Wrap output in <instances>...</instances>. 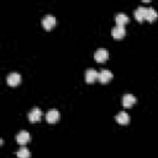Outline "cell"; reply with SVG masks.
<instances>
[{"mask_svg": "<svg viewBox=\"0 0 158 158\" xmlns=\"http://www.w3.org/2000/svg\"><path fill=\"white\" fill-rule=\"evenodd\" d=\"M54 25H56V17H54L53 15H46V16L42 19V26H43L46 30H51Z\"/></svg>", "mask_w": 158, "mask_h": 158, "instance_id": "1", "label": "cell"}, {"mask_svg": "<svg viewBox=\"0 0 158 158\" xmlns=\"http://www.w3.org/2000/svg\"><path fill=\"white\" fill-rule=\"evenodd\" d=\"M6 81L10 86H16L21 81V75L19 73H10L6 78Z\"/></svg>", "mask_w": 158, "mask_h": 158, "instance_id": "2", "label": "cell"}, {"mask_svg": "<svg viewBox=\"0 0 158 158\" xmlns=\"http://www.w3.org/2000/svg\"><path fill=\"white\" fill-rule=\"evenodd\" d=\"M107 56H109V52H107L105 48H99V49H96V52L94 53V58H95V60L99 62V63L105 62V59L107 58Z\"/></svg>", "mask_w": 158, "mask_h": 158, "instance_id": "3", "label": "cell"}, {"mask_svg": "<svg viewBox=\"0 0 158 158\" xmlns=\"http://www.w3.org/2000/svg\"><path fill=\"white\" fill-rule=\"evenodd\" d=\"M41 116H42V111L38 109V107H33L30 112H28V120L31 122H37L41 120Z\"/></svg>", "mask_w": 158, "mask_h": 158, "instance_id": "4", "label": "cell"}, {"mask_svg": "<svg viewBox=\"0 0 158 158\" xmlns=\"http://www.w3.org/2000/svg\"><path fill=\"white\" fill-rule=\"evenodd\" d=\"M31 137H30V133L26 132V131H20L17 135H16V141L19 144H26L27 142H30Z\"/></svg>", "mask_w": 158, "mask_h": 158, "instance_id": "5", "label": "cell"}, {"mask_svg": "<svg viewBox=\"0 0 158 158\" xmlns=\"http://www.w3.org/2000/svg\"><path fill=\"white\" fill-rule=\"evenodd\" d=\"M125 33H126V31H125V27H123V26H117V25H116V26L111 30L112 37H114V38H117V40L122 38V37L125 36Z\"/></svg>", "mask_w": 158, "mask_h": 158, "instance_id": "6", "label": "cell"}, {"mask_svg": "<svg viewBox=\"0 0 158 158\" xmlns=\"http://www.w3.org/2000/svg\"><path fill=\"white\" fill-rule=\"evenodd\" d=\"M99 80L101 81V83H107V81H110L111 79H112V73L109 70V69H102L100 73H99Z\"/></svg>", "mask_w": 158, "mask_h": 158, "instance_id": "7", "label": "cell"}, {"mask_svg": "<svg viewBox=\"0 0 158 158\" xmlns=\"http://www.w3.org/2000/svg\"><path fill=\"white\" fill-rule=\"evenodd\" d=\"M146 12H147V7L144 6H138L136 10H135V17L137 19V21H143L146 20Z\"/></svg>", "mask_w": 158, "mask_h": 158, "instance_id": "8", "label": "cell"}, {"mask_svg": "<svg viewBox=\"0 0 158 158\" xmlns=\"http://www.w3.org/2000/svg\"><path fill=\"white\" fill-rule=\"evenodd\" d=\"M98 77H99V73L95 69H93V68H90V69H88L85 72V80H86V83H93L95 79H98Z\"/></svg>", "mask_w": 158, "mask_h": 158, "instance_id": "9", "label": "cell"}, {"mask_svg": "<svg viewBox=\"0 0 158 158\" xmlns=\"http://www.w3.org/2000/svg\"><path fill=\"white\" fill-rule=\"evenodd\" d=\"M136 102V98L132 94H125L122 98V105L125 107H130Z\"/></svg>", "mask_w": 158, "mask_h": 158, "instance_id": "10", "label": "cell"}, {"mask_svg": "<svg viewBox=\"0 0 158 158\" xmlns=\"http://www.w3.org/2000/svg\"><path fill=\"white\" fill-rule=\"evenodd\" d=\"M58 118H59V112L57 110H49L46 114V120L49 123H54L56 121H58Z\"/></svg>", "mask_w": 158, "mask_h": 158, "instance_id": "11", "label": "cell"}, {"mask_svg": "<svg viewBox=\"0 0 158 158\" xmlns=\"http://www.w3.org/2000/svg\"><path fill=\"white\" fill-rule=\"evenodd\" d=\"M115 21H116V25H117V26H125V25L128 22V17H127L126 14L120 12V14H117V15L115 16Z\"/></svg>", "mask_w": 158, "mask_h": 158, "instance_id": "12", "label": "cell"}, {"mask_svg": "<svg viewBox=\"0 0 158 158\" xmlns=\"http://www.w3.org/2000/svg\"><path fill=\"white\" fill-rule=\"evenodd\" d=\"M116 121L118 122V123H121V125H126V123H128L130 122V116L125 112V111H121V112H118L117 115H116Z\"/></svg>", "mask_w": 158, "mask_h": 158, "instance_id": "13", "label": "cell"}, {"mask_svg": "<svg viewBox=\"0 0 158 158\" xmlns=\"http://www.w3.org/2000/svg\"><path fill=\"white\" fill-rule=\"evenodd\" d=\"M157 17H158L157 11H156L153 7H147V12H146V20H147V21H149V22H152V21H154Z\"/></svg>", "mask_w": 158, "mask_h": 158, "instance_id": "14", "label": "cell"}, {"mask_svg": "<svg viewBox=\"0 0 158 158\" xmlns=\"http://www.w3.org/2000/svg\"><path fill=\"white\" fill-rule=\"evenodd\" d=\"M16 156H17V158H30L31 157V153H30V151L27 148L22 147V148H20L16 152Z\"/></svg>", "mask_w": 158, "mask_h": 158, "instance_id": "15", "label": "cell"}]
</instances>
